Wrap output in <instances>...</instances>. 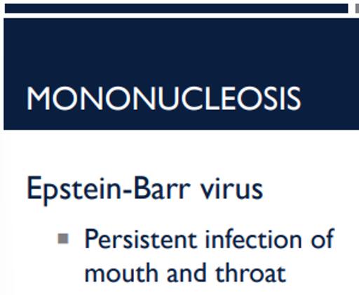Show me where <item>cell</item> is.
I'll return each mask as SVG.
<instances>
[{"label":"cell","mask_w":359,"mask_h":295,"mask_svg":"<svg viewBox=\"0 0 359 295\" xmlns=\"http://www.w3.org/2000/svg\"><path fill=\"white\" fill-rule=\"evenodd\" d=\"M109 241H110V240H109V238H107V236H102V239H100V245L103 246L104 242H109Z\"/></svg>","instance_id":"7"},{"label":"cell","mask_w":359,"mask_h":295,"mask_svg":"<svg viewBox=\"0 0 359 295\" xmlns=\"http://www.w3.org/2000/svg\"><path fill=\"white\" fill-rule=\"evenodd\" d=\"M107 278H109L111 282H116V281L120 280V273H118L117 270H110V271L107 273Z\"/></svg>","instance_id":"1"},{"label":"cell","mask_w":359,"mask_h":295,"mask_svg":"<svg viewBox=\"0 0 359 295\" xmlns=\"http://www.w3.org/2000/svg\"><path fill=\"white\" fill-rule=\"evenodd\" d=\"M169 274H172V276H170L169 277V281H174V282H176L177 280H176V271L175 270H169Z\"/></svg>","instance_id":"5"},{"label":"cell","mask_w":359,"mask_h":295,"mask_svg":"<svg viewBox=\"0 0 359 295\" xmlns=\"http://www.w3.org/2000/svg\"><path fill=\"white\" fill-rule=\"evenodd\" d=\"M187 275H191V273H189V270H181V281H184V278H186V276H187Z\"/></svg>","instance_id":"4"},{"label":"cell","mask_w":359,"mask_h":295,"mask_svg":"<svg viewBox=\"0 0 359 295\" xmlns=\"http://www.w3.org/2000/svg\"><path fill=\"white\" fill-rule=\"evenodd\" d=\"M194 276H196V278H197L198 281H205V273H204V269H203V271L198 270Z\"/></svg>","instance_id":"3"},{"label":"cell","mask_w":359,"mask_h":295,"mask_svg":"<svg viewBox=\"0 0 359 295\" xmlns=\"http://www.w3.org/2000/svg\"><path fill=\"white\" fill-rule=\"evenodd\" d=\"M87 235H88V238H87V241H86V245L88 246V241L92 239H95L97 238V235H98V233H97V231H93V229H88L87 231Z\"/></svg>","instance_id":"2"},{"label":"cell","mask_w":359,"mask_h":295,"mask_svg":"<svg viewBox=\"0 0 359 295\" xmlns=\"http://www.w3.org/2000/svg\"><path fill=\"white\" fill-rule=\"evenodd\" d=\"M142 271H144L142 268L137 269V276H139V281H140V282H144V281H145V278L142 277Z\"/></svg>","instance_id":"6"}]
</instances>
